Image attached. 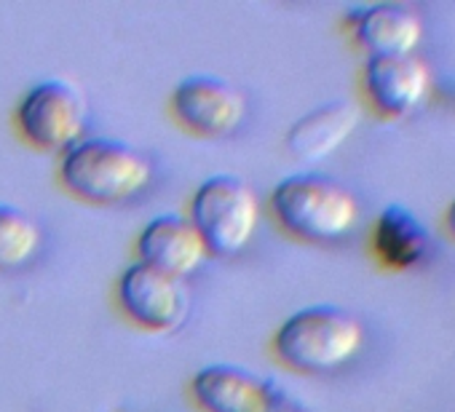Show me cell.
<instances>
[{
    "label": "cell",
    "mask_w": 455,
    "mask_h": 412,
    "mask_svg": "<svg viewBox=\"0 0 455 412\" xmlns=\"http://www.w3.org/2000/svg\"><path fill=\"white\" fill-rule=\"evenodd\" d=\"M346 28L370 57L412 54L423 38L420 17L402 4L354 6L346 14Z\"/></svg>",
    "instance_id": "obj_11"
},
{
    "label": "cell",
    "mask_w": 455,
    "mask_h": 412,
    "mask_svg": "<svg viewBox=\"0 0 455 412\" xmlns=\"http://www.w3.org/2000/svg\"><path fill=\"white\" fill-rule=\"evenodd\" d=\"M444 226H447L450 236L455 239V198L450 201V206H447V212H444Z\"/></svg>",
    "instance_id": "obj_15"
},
{
    "label": "cell",
    "mask_w": 455,
    "mask_h": 412,
    "mask_svg": "<svg viewBox=\"0 0 455 412\" xmlns=\"http://www.w3.org/2000/svg\"><path fill=\"white\" fill-rule=\"evenodd\" d=\"M89 121L84 94L68 81H44L30 89L20 105L25 137L44 150H70L81 142Z\"/></svg>",
    "instance_id": "obj_6"
},
{
    "label": "cell",
    "mask_w": 455,
    "mask_h": 412,
    "mask_svg": "<svg viewBox=\"0 0 455 412\" xmlns=\"http://www.w3.org/2000/svg\"><path fill=\"white\" fill-rule=\"evenodd\" d=\"M137 252L140 263L174 279L196 273L209 258V250L190 218L180 215H161L150 220L137 239Z\"/></svg>",
    "instance_id": "obj_10"
},
{
    "label": "cell",
    "mask_w": 455,
    "mask_h": 412,
    "mask_svg": "<svg viewBox=\"0 0 455 412\" xmlns=\"http://www.w3.org/2000/svg\"><path fill=\"white\" fill-rule=\"evenodd\" d=\"M364 91L386 118L410 115L428 91V67L415 54L367 57Z\"/></svg>",
    "instance_id": "obj_9"
},
{
    "label": "cell",
    "mask_w": 455,
    "mask_h": 412,
    "mask_svg": "<svg viewBox=\"0 0 455 412\" xmlns=\"http://www.w3.org/2000/svg\"><path fill=\"white\" fill-rule=\"evenodd\" d=\"M190 223L212 255H239L258 231L260 201L244 179L217 174L196 190Z\"/></svg>",
    "instance_id": "obj_4"
},
{
    "label": "cell",
    "mask_w": 455,
    "mask_h": 412,
    "mask_svg": "<svg viewBox=\"0 0 455 412\" xmlns=\"http://www.w3.org/2000/svg\"><path fill=\"white\" fill-rule=\"evenodd\" d=\"M204 412H308L306 404L271 377L236 364H209L193 377Z\"/></svg>",
    "instance_id": "obj_5"
},
{
    "label": "cell",
    "mask_w": 455,
    "mask_h": 412,
    "mask_svg": "<svg viewBox=\"0 0 455 412\" xmlns=\"http://www.w3.org/2000/svg\"><path fill=\"white\" fill-rule=\"evenodd\" d=\"M271 210L284 231L316 244L346 239L359 220L354 193L343 182L316 171L282 179L271 193Z\"/></svg>",
    "instance_id": "obj_1"
},
{
    "label": "cell",
    "mask_w": 455,
    "mask_h": 412,
    "mask_svg": "<svg viewBox=\"0 0 455 412\" xmlns=\"http://www.w3.org/2000/svg\"><path fill=\"white\" fill-rule=\"evenodd\" d=\"M153 179L150 161L129 142L92 137L62 158V182L84 201L118 203L142 193Z\"/></svg>",
    "instance_id": "obj_3"
},
{
    "label": "cell",
    "mask_w": 455,
    "mask_h": 412,
    "mask_svg": "<svg viewBox=\"0 0 455 412\" xmlns=\"http://www.w3.org/2000/svg\"><path fill=\"white\" fill-rule=\"evenodd\" d=\"M41 247L36 220L12 203H0V271H14L33 260Z\"/></svg>",
    "instance_id": "obj_14"
},
{
    "label": "cell",
    "mask_w": 455,
    "mask_h": 412,
    "mask_svg": "<svg viewBox=\"0 0 455 412\" xmlns=\"http://www.w3.org/2000/svg\"><path fill=\"white\" fill-rule=\"evenodd\" d=\"M118 303L140 327L169 332L185 321L188 289L182 279L161 273L145 263H134L118 281Z\"/></svg>",
    "instance_id": "obj_8"
},
{
    "label": "cell",
    "mask_w": 455,
    "mask_h": 412,
    "mask_svg": "<svg viewBox=\"0 0 455 412\" xmlns=\"http://www.w3.org/2000/svg\"><path fill=\"white\" fill-rule=\"evenodd\" d=\"M359 110L348 99L319 105L300 115L287 131V150L303 163H319L330 158L354 134Z\"/></svg>",
    "instance_id": "obj_12"
},
{
    "label": "cell",
    "mask_w": 455,
    "mask_h": 412,
    "mask_svg": "<svg viewBox=\"0 0 455 412\" xmlns=\"http://www.w3.org/2000/svg\"><path fill=\"white\" fill-rule=\"evenodd\" d=\"M172 105L188 129L206 137L234 134L247 115V99L242 89L217 75L182 78L172 94Z\"/></svg>",
    "instance_id": "obj_7"
},
{
    "label": "cell",
    "mask_w": 455,
    "mask_h": 412,
    "mask_svg": "<svg viewBox=\"0 0 455 412\" xmlns=\"http://www.w3.org/2000/svg\"><path fill=\"white\" fill-rule=\"evenodd\" d=\"M431 250L428 228L404 203H388L372 226V252L388 271H410Z\"/></svg>",
    "instance_id": "obj_13"
},
{
    "label": "cell",
    "mask_w": 455,
    "mask_h": 412,
    "mask_svg": "<svg viewBox=\"0 0 455 412\" xmlns=\"http://www.w3.org/2000/svg\"><path fill=\"white\" fill-rule=\"evenodd\" d=\"M364 340L362 321L338 305H308L295 311L276 332L274 348L298 372L324 375L348 364Z\"/></svg>",
    "instance_id": "obj_2"
}]
</instances>
